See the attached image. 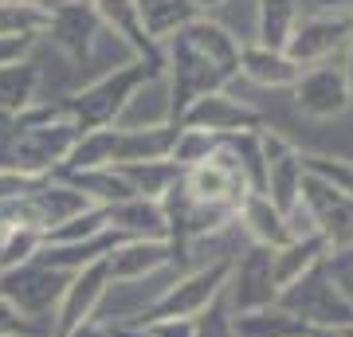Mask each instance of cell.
Returning <instances> with one entry per match:
<instances>
[{
	"instance_id": "24",
	"label": "cell",
	"mask_w": 353,
	"mask_h": 337,
	"mask_svg": "<svg viewBox=\"0 0 353 337\" xmlns=\"http://www.w3.org/2000/svg\"><path fill=\"white\" fill-rule=\"evenodd\" d=\"M43 251V232L39 227H8L0 236V259H4V271H12L20 263H32Z\"/></svg>"
},
{
	"instance_id": "36",
	"label": "cell",
	"mask_w": 353,
	"mask_h": 337,
	"mask_svg": "<svg viewBox=\"0 0 353 337\" xmlns=\"http://www.w3.org/2000/svg\"><path fill=\"white\" fill-rule=\"evenodd\" d=\"M0 275H4V259H0Z\"/></svg>"
},
{
	"instance_id": "32",
	"label": "cell",
	"mask_w": 353,
	"mask_h": 337,
	"mask_svg": "<svg viewBox=\"0 0 353 337\" xmlns=\"http://www.w3.org/2000/svg\"><path fill=\"white\" fill-rule=\"evenodd\" d=\"M67 337H110V325H106V322H83L79 329H71Z\"/></svg>"
},
{
	"instance_id": "8",
	"label": "cell",
	"mask_w": 353,
	"mask_h": 337,
	"mask_svg": "<svg viewBox=\"0 0 353 337\" xmlns=\"http://www.w3.org/2000/svg\"><path fill=\"white\" fill-rule=\"evenodd\" d=\"M110 287H114V278L106 271V259L75 271L63 290V298H59V310L51 318V337H67L83 322H94V314H99L102 298L110 294Z\"/></svg>"
},
{
	"instance_id": "15",
	"label": "cell",
	"mask_w": 353,
	"mask_h": 337,
	"mask_svg": "<svg viewBox=\"0 0 353 337\" xmlns=\"http://www.w3.org/2000/svg\"><path fill=\"white\" fill-rule=\"evenodd\" d=\"M236 224L248 232V239L252 243H259V247H287L290 243V227H287V216L279 212L275 204L263 196V192H252V196L243 200L240 208V220Z\"/></svg>"
},
{
	"instance_id": "33",
	"label": "cell",
	"mask_w": 353,
	"mask_h": 337,
	"mask_svg": "<svg viewBox=\"0 0 353 337\" xmlns=\"http://www.w3.org/2000/svg\"><path fill=\"white\" fill-rule=\"evenodd\" d=\"M189 4L196 8V12H208V8H220L224 0H189Z\"/></svg>"
},
{
	"instance_id": "23",
	"label": "cell",
	"mask_w": 353,
	"mask_h": 337,
	"mask_svg": "<svg viewBox=\"0 0 353 337\" xmlns=\"http://www.w3.org/2000/svg\"><path fill=\"white\" fill-rule=\"evenodd\" d=\"M48 8L43 4H24V0H0V36H32L43 39L48 32Z\"/></svg>"
},
{
	"instance_id": "28",
	"label": "cell",
	"mask_w": 353,
	"mask_h": 337,
	"mask_svg": "<svg viewBox=\"0 0 353 337\" xmlns=\"http://www.w3.org/2000/svg\"><path fill=\"white\" fill-rule=\"evenodd\" d=\"M196 325V337H236V325H232V310H228L224 294L201 314V318H192Z\"/></svg>"
},
{
	"instance_id": "7",
	"label": "cell",
	"mask_w": 353,
	"mask_h": 337,
	"mask_svg": "<svg viewBox=\"0 0 353 337\" xmlns=\"http://www.w3.org/2000/svg\"><path fill=\"white\" fill-rule=\"evenodd\" d=\"M224 302L232 318L236 314H255L279 302V278H275V247L248 243L243 255L232 259V275L224 287Z\"/></svg>"
},
{
	"instance_id": "16",
	"label": "cell",
	"mask_w": 353,
	"mask_h": 337,
	"mask_svg": "<svg viewBox=\"0 0 353 337\" xmlns=\"http://www.w3.org/2000/svg\"><path fill=\"white\" fill-rule=\"evenodd\" d=\"M240 75H248L259 87H294L303 79V67L290 59L287 51L271 48H248L240 59Z\"/></svg>"
},
{
	"instance_id": "18",
	"label": "cell",
	"mask_w": 353,
	"mask_h": 337,
	"mask_svg": "<svg viewBox=\"0 0 353 337\" xmlns=\"http://www.w3.org/2000/svg\"><path fill=\"white\" fill-rule=\"evenodd\" d=\"M39 83H43V71H39V63L32 55L0 67V110H8V114L28 110L39 99Z\"/></svg>"
},
{
	"instance_id": "14",
	"label": "cell",
	"mask_w": 353,
	"mask_h": 337,
	"mask_svg": "<svg viewBox=\"0 0 353 337\" xmlns=\"http://www.w3.org/2000/svg\"><path fill=\"white\" fill-rule=\"evenodd\" d=\"M59 181H67L71 188H79L90 204H99V208H110V204H122V200H134L138 192L130 188V181L114 165L106 169H59Z\"/></svg>"
},
{
	"instance_id": "12",
	"label": "cell",
	"mask_w": 353,
	"mask_h": 337,
	"mask_svg": "<svg viewBox=\"0 0 353 337\" xmlns=\"http://www.w3.org/2000/svg\"><path fill=\"white\" fill-rule=\"evenodd\" d=\"M106 216H110L114 232H122L126 239H169V216H165L161 200L134 196L122 204H110Z\"/></svg>"
},
{
	"instance_id": "4",
	"label": "cell",
	"mask_w": 353,
	"mask_h": 337,
	"mask_svg": "<svg viewBox=\"0 0 353 337\" xmlns=\"http://www.w3.org/2000/svg\"><path fill=\"white\" fill-rule=\"evenodd\" d=\"M232 259H236V255H232ZM232 259H208V263H201L196 271L173 278L150 306H141V314L134 322H165V318H189L192 322V318H201V314L224 294L228 275H232Z\"/></svg>"
},
{
	"instance_id": "35",
	"label": "cell",
	"mask_w": 353,
	"mask_h": 337,
	"mask_svg": "<svg viewBox=\"0 0 353 337\" xmlns=\"http://www.w3.org/2000/svg\"><path fill=\"white\" fill-rule=\"evenodd\" d=\"M24 4H43V8H51V4H55V0H24Z\"/></svg>"
},
{
	"instance_id": "5",
	"label": "cell",
	"mask_w": 353,
	"mask_h": 337,
	"mask_svg": "<svg viewBox=\"0 0 353 337\" xmlns=\"http://www.w3.org/2000/svg\"><path fill=\"white\" fill-rule=\"evenodd\" d=\"M48 32H43V39H48L51 48H59L71 63H79V67H87L90 59H94V51L106 43V39H114V32L106 24H102L99 8L90 4V0H67V4H51L48 8Z\"/></svg>"
},
{
	"instance_id": "6",
	"label": "cell",
	"mask_w": 353,
	"mask_h": 337,
	"mask_svg": "<svg viewBox=\"0 0 353 337\" xmlns=\"http://www.w3.org/2000/svg\"><path fill=\"white\" fill-rule=\"evenodd\" d=\"M67 283H71V275L32 259V263H20V267L0 275V294L12 302L20 314H28L32 322H43L51 329V318L59 310V298H63Z\"/></svg>"
},
{
	"instance_id": "30",
	"label": "cell",
	"mask_w": 353,
	"mask_h": 337,
	"mask_svg": "<svg viewBox=\"0 0 353 337\" xmlns=\"http://www.w3.org/2000/svg\"><path fill=\"white\" fill-rule=\"evenodd\" d=\"M36 48H39V39H32V36H0V67L28 59Z\"/></svg>"
},
{
	"instance_id": "10",
	"label": "cell",
	"mask_w": 353,
	"mask_h": 337,
	"mask_svg": "<svg viewBox=\"0 0 353 337\" xmlns=\"http://www.w3.org/2000/svg\"><path fill=\"white\" fill-rule=\"evenodd\" d=\"M169 263H176V251L169 239H126L106 255V271L114 283H141Z\"/></svg>"
},
{
	"instance_id": "19",
	"label": "cell",
	"mask_w": 353,
	"mask_h": 337,
	"mask_svg": "<svg viewBox=\"0 0 353 337\" xmlns=\"http://www.w3.org/2000/svg\"><path fill=\"white\" fill-rule=\"evenodd\" d=\"M330 255V243L322 236H306V239H290L287 247L275 251V278H279V290L299 283V278L318 267V263Z\"/></svg>"
},
{
	"instance_id": "17",
	"label": "cell",
	"mask_w": 353,
	"mask_h": 337,
	"mask_svg": "<svg viewBox=\"0 0 353 337\" xmlns=\"http://www.w3.org/2000/svg\"><path fill=\"white\" fill-rule=\"evenodd\" d=\"M138 16H141V28H145V36L153 43H165L181 28H189L192 20H201V12L192 8L189 0H138Z\"/></svg>"
},
{
	"instance_id": "27",
	"label": "cell",
	"mask_w": 353,
	"mask_h": 337,
	"mask_svg": "<svg viewBox=\"0 0 353 337\" xmlns=\"http://www.w3.org/2000/svg\"><path fill=\"white\" fill-rule=\"evenodd\" d=\"M0 337H51V329L43 322H32L0 294Z\"/></svg>"
},
{
	"instance_id": "3",
	"label": "cell",
	"mask_w": 353,
	"mask_h": 337,
	"mask_svg": "<svg viewBox=\"0 0 353 337\" xmlns=\"http://www.w3.org/2000/svg\"><path fill=\"white\" fill-rule=\"evenodd\" d=\"M279 306L287 314H294L303 325H310L314 334H338L345 325H353V306L345 302L338 287H334V278L326 271V259L310 267L299 283H290V287L279 290Z\"/></svg>"
},
{
	"instance_id": "37",
	"label": "cell",
	"mask_w": 353,
	"mask_h": 337,
	"mask_svg": "<svg viewBox=\"0 0 353 337\" xmlns=\"http://www.w3.org/2000/svg\"><path fill=\"white\" fill-rule=\"evenodd\" d=\"M55 4H67V0H55Z\"/></svg>"
},
{
	"instance_id": "31",
	"label": "cell",
	"mask_w": 353,
	"mask_h": 337,
	"mask_svg": "<svg viewBox=\"0 0 353 337\" xmlns=\"http://www.w3.org/2000/svg\"><path fill=\"white\" fill-rule=\"evenodd\" d=\"M145 337H196V325L189 318H165V322H138Z\"/></svg>"
},
{
	"instance_id": "13",
	"label": "cell",
	"mask_w": 353,
	"mask_h": 337,
	"mask_svg": "<svg viewBox=\"0 0 353 337\" xmlns=\"http://www.w3.org/2000/svg\"><path fill=\"white\" fill-rule=\"evenodd\" d=\"M118 243H126V236L110 227V232H102L94 239H83V243H43V251H39L36 259L55 267V271H63V275H75V271L90 267V263H102Z\"/></svg>"
},
{
	"instance_id": "1",
	"label": "cell",
	"mask_w": 353,
	"mask_h": 337,
	"mask_svg": "<svg viewBox=\"0 0 353 337\" xmlns=\"http://www.w3.org/2000/svg\"><path fill=\"white\" fill-rule=\"evenodd\" d=\"M165 51V83H169V106L173 125H181L185 110L204 94L228 90V83L240 75L243 48L212 20H192L173 39L161 43Z\"/></svg>"
},
{
	"instance_id": "2",
	"label": "cell",
	"mask_w": 353,
	"mask_h": 337,
	"mask_svg": "<svg viewBox=\"0 0 353 337\" xmlns=\"http://www.w3.org/2000/svg\"><path fill=\"white\" fill-rule=\"evenodd\" d=\"M157 75H165L161 67H153V63H145V59H126L122 67L102 71L94 83H87V87L75 90L71 99H63L67 114H71V122H75L83 134H90V130H110V125H118V118L126 114L134 94Z\"/></svg>"
},
{
	"instance_id": "9",
	"label": "cell",
	"mask_w": 353,
	"mask_h": 337,
	"mask_svg": "<svg viewBox=\"0 0 353 337\" xmlns=\"http://www.w3.org/2000/svg\"><path fill=\"white\" fill-rule=\"evenodd\" d=\"M181 125L189 130H204V134H216V138H228V134H248V130H259V114L252 106H243L240 99H232L228 90H216V94H204L185 110Z\"/></svg>"
},
{
	"instance_id": "26",
	"label": "cell",
	"mask_w": 353,
	"mask_h": 337,
	"mask_svg": "<svg viewBox=\"0 0 353 337\" xmlns=\"http://www.w3.org/2000/svg\"><path fill=\"white\" fill-rule=\"evenodd\" d=\"M303 173L318 176L322 185L353 200V161H338V157H303Z\"/></svg>"
},
{
	"instance_id": "20",
	"label": "cell",
	"mask_w": 353,
	"mask_h": 337,
	"mask_svg": "<svg viewBox=\"0 0 353 337\" xmlns=\"http://www.w3.org/2000/svg\"><path fill=\"white\" fill-rule=\"evenodd\" d=\"M236 325V337H310L314 329L303 325L294 314H287L283 306H267V310H255V314H236L232 318Z\"/></svg>"
},
{
	"instance_id": "21",
	"label": "cell",
	"mask_w": 353,
	"mask_h": 337,
	"mask_svg": "<svg viewBox=\"0 0 353 337\" xmlns=\"http://www.w3.org/2000/svg\"><path fill=\"white\" fill-rule=\"evenodd\" d=\"M118 173L130 181V188L138 192V196H150V200H165V192L181 181V165L173 161H141V165H122Z\"/></svg>"
},
{
	"instance_id": "22",
	"label": "cell",
	"mask_w": 353,
	"mask_h": 337,
	"mask_svg": "<svg viewBox=\"0 0 353 337\" xmlns=\"http://www.w3.org/2000/svg\"><path fill=\"white\" fill-rule=\"evenodd\" d=\"M294 36V0H263L259 4V48L287 51Z\"/></svg>"
},
{
	"instance_id": "25",
	"label": "cell",
	"mask_w": 353,
	"mask_h": 337,
	"mask_svg": "<svg viewBox=\"0 0 353 337\" xmlns=\"http://www.w3.org/2000/svg\"><path fill=\"white\" fill-rule=\"evenodd\" d=\"M102 232H110V216H106V208H87L83 216L67 220L63 227L48 232L43 243H83V239H94V236H102Z\"/></svg>"
},
{
	"instance_id": "29",
	"label": "cell",
	"mask_w": 353,
	"mask_h": 337,
	"mask_svg": "<svg viewBox=\"0 0 353 337\" xmlns=\"http://www.w3.org/2000/svg\"><path fill=\"white\" fill-rule=\"evenodd\" d=\"M326 271H330V278H334V287H338L341 294H345V302L353 306V243H345V247H330Z\"/></svg>"
},
{
	"instance_id": "34",
	"label": "cell",
	"mask_w": 353,
	"mask_h": 337,
	"mask_svg": "<svg viewBox=\"0 0 353 337\" xmlns=\"http://www.w3.org/2000/svg\"><path fill=\"white\" fill-rule=\"evenodd\" d=\"M334 337H353V325H345V329H338Z\"/></svg>"
},
{
	"instance_id": "11",
	"label": "cell",
	"mask_w": 353,
	"mask_h": 337,
	"mask_svg": "<svg viewBox=\"0 0 353 337\" xmlns=\"http://www.w3.org/2000/svg\"><path fill=\"white\" fill-rule=\"evenodd\" d=\"M294 94H299V110L310 118H334L353 102L345 71H334V67L303 71V79L294 83Z\"/></svg>"
}]
</instances>
